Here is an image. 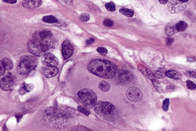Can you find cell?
<instances>
[{
  "mask_svg": "<svg viewBox=\"0 0 196 131\" xmlns=\"http://www.w3.org/2000/svg\"><path fill=\"white\" fill-rule=\"evenodd\" d=\"M173 42H174V40L172 39V38H168V43H167L168 45H170Z\"/></svg>",
  "mask_w": 196,
  "mask_h": 131,
  "instance_id": "36",
  "label": "cell"
},
{
  "mask_svg": "<svg viewBox=\"0 0 196 131\" xmlns=\"http://www.w3.org/2000/svg\"><path fill=\"white\" fill-rule=\"evenodd\" d=\"M93 39H90L86 41V43H87V44H91V43H93Z\"/></svg>",
  "mask_w": 196,
  "mask_h": 131,
  "instance_id": "37",
  "label": "cell"
},
{
  "mask_svg": "<svg viewBox=\"0 0 196 131\" xmlns=\"http://www.w3.org/2000/svg\"><path fill=\"white\" fill-rule=\"evenodd\" d=\"M43 73L48 78L54 77L58 73V69L55 67H49V66H45L43 68Z\"/></svg>",
  "mask_w": 196,
  "mask_h": 131,
  "instance_id": "13",
  "label": "cell"
},
{
  "mask_svg": "<svg viewBox=\"0 0 196 131\" xmlns=\"http://www.w3.org/2000/svg\"><path fill=\"white\" fill-rule=\"evenodd\" d=\"M189 2H180V1H170L168 5V10L172 13H177L183 11Z\"/></svg>",
  "mask_w": 196,
  "mask_h": 131,
  "instance_id": "11",
  "label": "cell"
},
{
  "mask_svg": "<svg viewBox=\"0 0 196 131\" xmlns=\"http://www.w3.org/2000/svg\"><path fill=\"white\" fill-rule=\"evenodd\" d=\"M186 74L188 75L189 77H193V78H195V72H188V73H186Z\"/></svg>",
  "mask_w": 196,
  "mask_h": 131,
  "instance_id": "35",
  "label": "cell"
},
{
  "mask_svg": "<svg viewBox=\"0 0 196 131\" xmlns=\"http://www.w3.org/2000/svg\"><path fill=\"white\" fill-rule=\"evenodd\" d=\"M2 62H3V65H4L5 70H8L10 71L13 68V63L11 62V60L10 59H7V58H4L2 60Z\"/></svg>",
  "mask_w": 196,
  "mask_h": 131,
  "instance_id": "18",
  "label": "cell"
},
{
  "mask_svg": "<svg viewBox=\"0 0 196 131\" xmlns=\"http://www.w3.org/2000/svg\"><path fill=\"white\" fill-rule=\"evenodd\" d=\"M44 64L46 66H49V67H55L57 68L58 64H59V60L56 57L54 56L52 53H46L44 55Z\"/></svg>",
  "mask_w": 196,
  "mask_h": 131,
  "instance_id": "12",
  "label": "cell"
},
{
  "mask_svg": "<svg viewBox=\"0 0 196 131\" xmlns=\"http://www.w3.org/2000/svg\"><path fill=\"white\" fill-rule=\"evenodd\" d=\"M36 62L31 56L23 57L18 66V72L20 74H27L35 69Z\"/></svg>",
  "mask_w": 196,
  "mask_h": 131,
  "instance_id": "3",
  "label": "cell"
},
{
  "mask_svg": "<svg viewBox=\"0 0 196 131\" xmlns=\"http://www.w3.org/2000/svg\"><path fill=\"white\" fill-rule=\"evenodd\" d=\"M14 78L11 74H7L0 80V88L5 92L11 91L14 87Z\"/></svg>",
  "mask_w": 196,
  "mask_h": 131,
  "instance_id": "9",
  "label": "cell"
},
{
  "mask_svg": "<svg viewBox=\"0 0 196 131\" xmlns=\"http://www.w3.org/2000/svg\"><path fill=\"white\" fill-rule=\"evenodd\" d=\"M166 76L170 78H174V79H181L182 78L181 73L175 70H168L166 72Z\"/></svg>",
  "mask_w": 196,
  "mask_h": 131,
  "instance_id": "16",
  "label": "cell"
},
{
  "mask_svg": "<svg viewBox=\"0 0 196 131\" xmlns=\"http://www.w3.org/2000/svg\"><path fill=\"white\" fill-rule=\"evenodd\" d=\"M175 27L176 31H184L186 28H187V27H188V24H187V23H185V22L181 21L177 23L175 25Z\"/></svg>",
  "mask_w": 196,
  "mask_h": 131,
  "instance_id": "20",
  "label": "cell"
},
{
  "mask_svg": "<svg viewBox=\"0 0 196 131\" xmlns=\"http://www.w3.org/2000/svg\"><path fill=\"white\" fill-rule=\"evenodd\" d=\"M28 48H29V51L32 53L33 55H36V56L42 55V54L46 53L47 51L49 50L43 46L39 40L36 39V37H34V36H33L32 40L28 44Z\"/></svg>",
  "mask_w": 196,
  "mask_h": 131,
  "instance_id": "5",
  "label": "cell"
},
{
  "mask_svg": "<svg viewBox=\"0 0 196 131\" xmlns=\"http://www.w3.org/2000/svg\"><path fill=\"white\" fill-rule=\"evenodd\" d=\"M99 88L102 91V92H108L109 89H110V85L109 83H107L106 81H101L99 85Z\"/></svg>",
  "mask_w": 196,
  "mask_h": 131,
  "instance_id": "23",
  "label": "cell"
},
{
  "mask_svg": "<svg viewBox=\"0 0 196 131\" xmlns=\"http://www.w3.org/2000/svg\"><path fill=\"white\" fill-rule=\"evenodd\" d=\"M166 69L165 68H160L155 73V77L157 78H162L166 76Z\"/></svg>",
  "mask_w": 196,
  "mask_h": 131,
  "instance_id": "22",
  "label": "cell"
},
{
  "mask_svg": "<svg viewBox=\"0 0 196 131\" xmlns=\"http://www.w3.org/2000/svg\"><path fill=\"white\" fill-rule=\"evenodd\" d=\"M71 131H91L88 128H86L85 127H82V126H76V127L73 128Z\"/></svg>",
  "mask_w": 196,
  "mask_h": 131,
  "instance_id": "26",
  "label": "cell"
},
{
  "mask_svg": "<svg viewBox=\"0 0 196 131\" xmlns=\"http://www.w3.org/2000/svg\"><path fill=\"white\" fill-rule=\"evenodd\" d=\"M112 24H113V23L110 19H106L104 21V25L106 26V27H111V26H112Z\"/></svg>",
  "mask_w": 196,
  "mask_h": 131,
  "instance_id": "33",
  "label": "cell"
},
{
  "mask_svg": "<svg viewBox=\"0 0 196 131\" xmlns=\"http://www.w3.org/2000/svg\"><path fill=\"white\" fill-rule=\"evenodd\" d=\"M126 97L130 101L137 103L143 98V93L141 92V90L137 87L132 86L131 88H129L126 92Z\"/></svg>",
  "mask_w": 196,
  "mask_h": 131,
  "instance_id": "7",
  "label": "cell"
},
{
  "mask_svg": "<svg viewBox=\"0 0 196 131\" xmlns=\"http://www.w3.org/2000/svg\"><path fill=\"white\" fill-rule=\"evenodd\" d=\"M78 110H79V111H80V112H81V113L84 114V115H86V116H88V115H89V111L86 110V109H85L84 107L79 106L78 107Z\"/></svg>",
  "mask_w": 196,
  "mask_h": 131,
  "instance_id": "30",
  "label": "cell"
},
{
  "mask_svg": "<svg viewBox=\"0 0 196 131\" xmlns=\"http://www.w3.org/2000/svg\"><path fill=\"white\" fill-rule=\"evenodd\" d=\"M152 84H153V86L155 87V89L157 91H159V88H160V84L157 81V78H155L154 80H152Z\"/></svg>",
  "mask_w": 196,
  "mask_h": 131,
  "instance_id": "31",
  "label": "cell"
},
{
  "mask_svg": "<svg viewBox=\"0 0 196 131\" xmlns=\"http://www.w3.org/2000/svg\"><path fill=\"white\" fill-rule=\"evenodd\" d=\"M42 1L39 0H35V1H30V0H27V1H23V5L26 8H29V9H34V8L39 7L40 5H42Z\"/></svg>",
  "mask_w": 196,
  "mask_h": 131,
  "instance_id": "14",
  "label": "cell"
},
{
  "mask_svg": "<svg viewBox=\"0 0 196 131\" xmlns=\"http://www.w3.org/2000/svg\"><path fill=\"white\" fill-rule=\"evenodd\" d=\"M106 8L107 11H114L116 10V6H115V4L112 3V2H110V3H107L106 4Z\"/></svg>",
  "mask_w": 196,
  "mask_h": 131,
  "instance_id": "25",
  "label": "cell"
},
{
  "mask_svg": "<svg viewBox=\"0 0 196 131\" xmlns=\"http://www.w3.org/2000/svg\"><path fill=\"white\" fill-rule=\"evenodd\" d=\"M168 106H169V99H166L163 101V103H162V109H163L164 111H167L168 110Z\"/></svg>",
  "mask_w": 196,
  "mask_h": 131,
  "instance_id": "27",
  "label": "cell"
},
{
  "mask_svg": "<svg viewBox=\"0 0 196 131\" xmlns=\"http://www.w3.org/2000/svg\"><path fill=\"white\" fill-rule=\"evenodd\" d=\"M4 72H5V68H4V65H3L2 60H0V76L4 75Z\"/></svg>",
  "mask_w": 196,
  "mask_h": 131,
  "instance_id": "34",
  "label": "cell"
},
{
  "mask_svg": "<svg viewBox=\"0 0 196 131\" xmlns=\"http://www.w3.org/2000/svg\"><path fill=\"white\" fill-rule=\"evenodd\" d=\"M97 52H98V53H100V54H106V53H108V51H107L106 48H102V47L98 48H97Z\"/></svg>",
  "mask_w": 196,
  "mask_h": 131,
  "instance_id": "29",
  "label": "cell"
},
{
  "mask_svg": "<svg viewBox=\"0 0 196 131\" xmlns=\"http://www.w3.org/2000/svg\"><path fill=\"white\" fill-rule=\"evenodd\" d=\"M61 53L64 60H68L74 53V48L69 40H65L61 46Z\"/></svg>",
  "mask_w": 196,
  "mask_h": 131,
  "instance_id": "10",
  "label": "cell"
},
{
  "mask_svg": "<svg viewBox=\"0 0 196 131\" xmlns=\"http://www.w3.org/2000/svg\"><path fill=\"white\" fill-rule=\"evenodd\" d=\"M80 100L87 107L95 106L97 103V95L90 89H82L78 92Z\"/></svg>",
  "mask_w": 196,
  "mask_h": 131,
  "instance_id": "2",
  "label": "cell"
},
{
  "mask_svg": "<svg viewBox=\"0 0 196 131\" xmlns=\"http://www.w3.org/2000/svg\"><path fill=\"white\" fill-rule=\"evenodd\" d=\"M80 18V20H81V21L86 22V21H88V20L90 19V16L88 14L85 13V14H82Z\"/></svg>",
  "mask_w": 196,
  "mask_h": 131,
  "instance_id": "32",
  "label": "cell"
},
{
  "mask_svg": "<svg viewBox=\"0 0 196 131\" xmlns=\"http://www.w3.org/2000/svg\"><path fill=\"white\" fill-rule=\"evenodd\" d=\"M33 88V85H29V84H26V83H23L22 86L20 87V91L19 92L21 93V94H24L26 92H29Z\"/></svg>",
  "mask_w": 196,
  "mask_h": 131,
  "instance_id": "17",
  "label": "cell"
},
{
  "mask_svg": "<svg viewBox=\"0 0 196 131\" xmlns=\"http://www.w3.org/2000/svg\"><path fill=\"white\" fill-rule=\"evenodd\" d=\"M33 36L36 37V39L39 40L47 49H49L50 48H52L54 44V39L53 35H52L51 32L48 31V30L36 32L33 35Z\"/></svg>",
  "mask_w": 196,
  "mask_h": 131,
  "instance_id": "4",
  "label": "cell"
},
{
  "mask_svg": "<svg viewBox=\"0 0 196 131\" xmlns=\"http://www.w3.org/2000/svg\"><path fill=\"white\" fill-rule=\"evenodd\" d=\"M43 20L45 23H57V19L53 17V16H45L43 18Z\"/></svg>",
  "mask_w": 196,
  "mask_h": 131,
  "instance_id": "24",
  "label": "cell"
},
{
  "mask_svg": "<svg viewBox=\"0 0 196 131\" xmlns=\"http://www.w3.org/2000/svg\"><path fill=\"white\" fill-rule=\"evenodd\" d=\"M176 29H175V25H168L165 28V33H166V35L168 36H172L174 34L176 33Z\"/></svg>",
  "mask_w": 196,
  "mask_h": 131,
  "instance_id": "19",
  "label": "cell"
},
{
  "mask_svg": "<svg viewBox=\"0 0 196 131\" xmlns=\"http://www.w3.org/2000/svg\"><path fill=\"white\" fill-rule=\"evenodd\" d=\"M159 3L162 4H167L168 3V1L167 0H165V1H159Z\"/></svg>",
  "mask_w": 196,
  "mask_h": 131,
  "instance_id": "38",
  "label": "cell"
},
{
  "mask_svg": "<svg viewBox=\"0 0 196 131\" xmlns=\"http://www.w3.org/2000/svg\"><path fill=\"white\" fill-rule=\"evenodd\" d=\"M95 110L97 113L102 116H111L115 112V107L109 102H98L95 104Z\"/></svg>",
  "mask_w": 196,
  "mask_h": 131,
  "instance_id": "6",
  "label": "cell"
},
{
  "mask_svg": "<svg viewBox=\"0 0 196 131\" xmlns=\"http://www.w3.org/2000/svg\"><path fill=\"white\" fill-rule=\"evenodd\" d=\"M138 68H139V70L143 73V74L145 75V76H146L148 78H150L151 81H152V80H154L155 78H157L156 77H155V75H154L153 73L150 71V69H148V68H144V67L141 66V65H139Z\"/></svg>",
  "mask_w": 196,
  "mask_h": 131,
  "instance_id": "15",
  "label": "cell"
},
{
  "mask_svg": "<svg viewBox=\"0 0 196 131\" xmlns=\"http://www.w3.org/2000/svg\"><path fill=\"white\" fill-rule=\"evenodd\" d=\"M119 11H120L121 14L127 17V18H132L133 15H134V11L132 10H130V9H127V8H122L119 10Z\"/></svg>",
  "mask_w": 196,
  "mask_h": 131,
  "instance_id": "21",
  "label": "cell"
},
{
  "mask_svg": "<svg viewBox=\"0 0 196 131\" xmlns=\"http://www.w3.org/2000/svg\"><path fill=\"white\" fill-rule=\"evenodd\" d=\"M87 68L92 73L105 78H113L117 69L114 64L108 60H94L91 61Z\"/></svg>",
  "mask_w": 196,
  "mask_h": 131,
  "instance_id": "1",
  "label": "cell"
},
{
  "mask_svg": "<svg viewBox=\"0 0 196 131\" xmlns=\"http://www.w3.org/2000/svg\"><path fill=\"white\" fill-rule=\"evenodd\" d=\"M186 83H187V87H188L189 90H194V89H195V84H194L193 82L190 81V80H188Z\"/></svg>",
  "mask_w": 196,
  "mask_h": 131,
  "instance_id": "28",
  "label": "cell"
},
{
  "mask_svg": "<svg viewBox=\"0 0 196 131\" xmlns=\"http://www.w3.org/2000/svg\"><path fill=\"white\" fill-rule=\"evenodd\" d=\"M116 81L119 83H127V82L132 81L133 78V75L132 73H130L127 70H118L116 69V73L114 74Z\"/></svg>",
  "mask_w": 196,
  "mask_h": 131,
  "instance_id": "8",
  "label": "cell"
}]
</instances>
